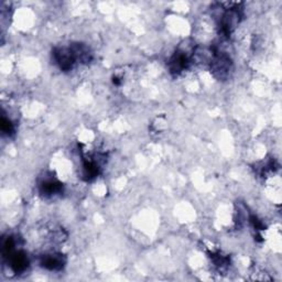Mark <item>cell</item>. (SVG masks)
I'll list each match as a JSON object with an SVG mask.
<instances>
[{
    "label": "cell",
    "instance_id": "4",
    "mask_svg": "<svg viewBox=\"0 0 282 282\" xmlns=\"http://www.w3.org/2000/svg\"><path fill=\"white\" fill-rule=\"evenodd\" d=\"M189 65V56L187 53L184 52H177L174 55L172 56L170 60L169 67L171 72L173 73H180L182 70L188 67Z\"/></svg>",
    "mask_w": 282,
    "mask_h": 282
},
{
    "label": "cell",
    "instance_id": "7",
    "mask_svg": "<svg viewBox=\"0 0 282 282\" xmlns=\"http://www.w3.org/2000/svg\"><path fill=\"white\" fill-rule=\"evenodd\" d=\"M2 130L6 134H11L14 132V125H12L11 121L6 117L2 118Z\"/></svg>",
    "mask_w": 282,
    "mask_h": 282
},
{
    "label": "cell",
    "instance_id": "5",
    "mask_svg": "<svg viewBox=\"0 0 282 282\" xmlns=\"http://www.w3.org/2000/svg\"><path fill=\"white\" fill-rule=\"evenodd\" d=\"M40 192L42 195L48 197L60 194L62 192V184L53 180V179H49V180L43 181L40 184Z\"/></svg>",
    "mask_w": 282,
    "mask_h": 282
},
{
    "label": "cell",
    "instance_id": "1",
    "mask_svg": "<svg viewBox=\"0 0 282 282\" xmlns=\"http://www.w3.org/2000/svg\"><path fill=\"white\" fill-rule=\"evenodd\" d=\"M54 60L63 70L72 69L74 64L76 63V57L70 48H61L54 51Z\"/></svg>",
    "mask_w": 282,
    "mask_h": 282
},
{
    "label": "cell",
    "instance_id": "6",
    "mask_svg": "<svg viewBox=\"0 0 282 282\" xmlns=\"http://www.w3.org/2000/svg\"><path fill=\"white\" fill-rule=\"evenodd\" d=\"M230 69V60L225 55H219L213 61V70L220 75V78H223L228 74V70Z\"/></svg>",
    "mask_w": 282,
    "mask_h": 282
},
{
    "label": "cell",
    "instance_id": "3",
    "mask_svg": "<svg viewBox=\"0 0 282 282\" xmlns=\"http://www.w3.org/2000/svg\"><path fill=\"white\" fill-rule=\"evenodd\" d=\"M6 257H8L9 265L12 268V270H14L16 273L23 272L29 266V260L27 258V256L21 252L14 251L8 256H6Z\"/></svg>",
    "mask_w": 282,
    "mask_h": 282
},
{
    "label": "cell",
    "instance_id": "2",
    "mask_svg": "<svg viewBox=\"0 0 282 282\" xmlns=\"http://www.w3.org/2000/svg\"><path fill=\"white\" fill-rule=\"evenodd\" d=\"M65 262H66L65 257H64L63 255L56 254V253L43 255L40 260L41 266L51 271L61 270V269H63V267L65 266Z\"/></svg>",
    "mask_w": 282,
    "mask_h": 282
}]
</instances>
